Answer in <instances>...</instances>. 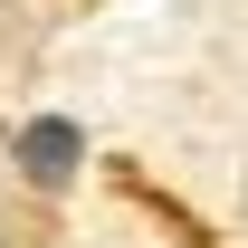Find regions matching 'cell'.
Here are the masks:
<instances>
[{"mask_svg":"<svg viewBox=\"0 0 248 248\" xmlns=\"http://www.w3.org/2000/svg\"><path fill=\"white\" fill-rule=\"evenodd\" d=\"M77 162H86V134H77L67 115H29V124H19V172H29L38 191L77 182Z\"/></svg>","mask_w":248,"mask_h":248,"instance_id":"1","label":"cell"}]
</instances>
